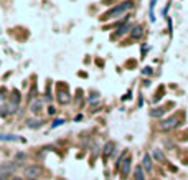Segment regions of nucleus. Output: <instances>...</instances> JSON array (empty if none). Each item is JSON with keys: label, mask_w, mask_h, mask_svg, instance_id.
<instances>
[{"label": "nucleus", "mask_w": 188, "mask_h": 180, "mask_svg": "<svg viewBox=\"0 0 188 180\" xmlns=\"http://www.w3.org/2000/svg\"><path fill=\"white\" fill-rule=\"evenodd\" d=\"M42 108H43V102L42 101H33V104L30 106V111L33 114H38L40 111H42Z\"/></svg>", "instance_id": "obj_12"}, {"label": "nucleus", "mask_w": 188, "mask_h": 180, "mask_svg": "<svg viewBox=\"0 0 188 180\" xmlns=\"http://www.w3.org/2000/svg\"><path fill=\"white\" fill-rule=\"evenodd\" d=\"M64 122H66L64 119H55V121H53V124H51V129H55V127H60V126H63Z\"/></svg>", "instance_id": "obj_17"}, {"label": "nucleus", "mask_w": 188, "mask_h": 180, "mask_svg": "<svg viewBox=\"0 0 188 180\" xmlns=\"http://www.w3.org/2000/svg\"><path fill=\"white\" fill-rule=\"evenodd\" d=\"M121 177L122 178H127V175L131 173V157L127 155V152L121 157Z\"/></svg>", "instance_id": "obj_3"}, {"label": "nucleus", "mask_w": 188, "mask_h": 180, "mask_svg": "<svg viewBox=\"0 0 188 180\" xmlns=\"http://www.w3.org/2000/svg\"><path fill=\"white\" fill-rule=\"evenodd\" d=\"M58 101H60L61 104H68L69 101H71V98H69V94L66 91H60L58 92Z\"/></svg>", "instance_id": "obj_11"}, {"label": "nucleus", "mask_w": 188, "mask_h": 180, "mask_svg": "<svg viewBox=\"0 0 188 180\" xmlns=\"http://www.w3.org/2000/svg\"><path fill=\"white\" fill-rule=\"evenodd\" d=\"M132 7H134V2H132V0H124V3H119V5H116L114 8H111L109 12H106V13L101 17V20H109V18L121 17V15L127 13V12L131 10Z\"/></svg>", "instance_id": "obj_1"}, {"label": "nucleus", "mask_w": 188, "mask_h": 180, "mask_svg": "<svg viewBox=\"0 0 188 180\" xmlns=\"http://www.w3.org/2000/svg\"><path fill=\"white\" fill-rule=\"evenodd\" d=\"M144 74H152V68H144Z\"/></svg>", "instance_id": "obj_19"}, {"label": "nucleus", "mask_w": 188, "mask_h": 180, "mask_svg": "<svg viewBox=\"0 0 188 180\" xmlns=\"http://www.w3.org/2000/svg\"><path fill=\"white\" fill-rule=\"evenodd\" d=\"M142 169L145 172H150L152 170V155L150 154H145L144 159H142Z\"/></svg>", "instance_id": "obj_7"}, {"label": "nucleus", "mask_w": 188, "mask_h": 180, "mask_svg": "<svg viewBox=\"0 0 188 180\" xmlns=\"http://www.w3.org/2000/svg\"><path fill=\"white\" fill-rule=\"evenodd\" d=\"M17 170V164L13 162H5V164L0 165V175H12Z\"/></svg>", "instance_id": "obj_5"}, {"label": "nucleus", "mask_w": 188, "mask_h": 180, "mask_svg": "<svg viewBox=\"0 0 188 180\" xmlns=\"http://www.w3.org/2000/svg\"><path fill=\"white\" fill-rule=\"evenodd\" d=\"M180 124V118L177 114H173V116H170V118H167V119H163V122L160 124V129L162 131H172V129H175Z\"/></svg>", "instance_id": "obj_2"}, {"label": "nucleus", "mask_w": 188, "mask_h": 180, "mask_svg": "<svg viewBox=\"0 0 188 180\" xmlns=\"http://www.w3.org/2000/svg\"><path fill=\"white\" fill-rule=\"evenodd\" d=\"M167 112V109L165 108H155V109H150V118H162L163 114Z\"/></svg>", "instance_id": "obj_10"}, {"label": "nucleus", "mask_w": 188, "mask_h": 180, "mask_svg": "<svg viewBox=\"0 0 188 180\" xmlns=\"http://www.w3.org/2000/svg\"><path fill=\"white\" fill-rule=\"evenodd\" d=\"M12 175H0V180H10Z\"/></svg>", "instance_id": "obj_20"}, {"label": "nucleus", "mask_w": 188, "mask_h": 180, "mask_svg": "<svg viewBox=\"0 0 188 180\" xmlns=\"http://www.w3.org/2000/svg\"><path fill=\"white\" fill-rule=\"evenodd\" d=\"M142 37H144V27H142V25L132 27V30H131V38H132V40H140Z\"/></svg>", "instance_id": "obj_6"}, {"label": "nucleus", "mask_w": 188, "mask_h": 180, "mask_svg": "<svg viewBox=\"0 0 188 180\" xmlns=\"http://www.w3.org/2000/svg\"><path fill=\"white\" fill-rule=\"evenodd\" d=\"M42 124H43V121H37V119H33V121H27V126L30 127V129H37V127H42Z\"/></svg>", "instance_id": "obj_14"}, {"label": "nucleus", "mask_w": 188, "mask_h": 180, "mask_svg": "<svg viewBox=\"0 0 188 180\" xmlns=\"http://www.w3.org/2000/svg\"><path fill=\"white\" fill-rule=\"evenodd\" d=\"M152 157H154L155 160H158V162H163L165 160V154L162 152V149L155 147V149H152Z\"/></svg>", "instance_id": "obj_9"}, {"label": "nucleus", "mask_w": 188, "mask_h": 180, "mask_svg": "<svg viewBox=\"0 0 188 180\" xmlns=\"http://www.w3.org/2000/svg\"><path fill=\"white\" fill-rule=\"evenodd\" d=\"M48 114H50V116H53V114H56V109L53 108V106H50V108H48Z\"/></svg>", "instance_id": "obj_18"}, {"label": "nucleus", "mask_w": 188, "mask_h": 180, "mask_svg": "<svg viewBox=\"0 0 188 180\" xmlns=\"http://www.w3.org/2000/svg\"><path fill=\"white\" fill-rule=\"evenodd\" d=\"M25 180H37V178H25Z\"/></svg>", "instance_id": "obj_22"}, {"label": "nucleus", "mask_w": 188, "mask_h": 180, "mask_svg": "<svg viewBox=\"0 0 188 180\" xmlns=\"http://www.w3.org/2000/svg\"><path fill=\"white\" fill-rule=\"evenodd\" d=\"M129 30H132V25H131V23H127V25H124V27H121V28H119V32L116 33V37H121V35H124V33H127Z\"/></svg>", "instance_id": "obj_15"}, {"label": "nucleus", "mask_w": 188, "mask_h": 180, "mask_svg": "<svg viewBox=\"0 0 188 180\" xmlns=\"http://www.w3.org/2000/svg\"><path fill=\"white\" fill-rule=\"evenodd\" d=\"M136 180H145V175H144V169H142V167H137V170H136Z\"/></svg>", "instance_id": "obj_16"}, {"label": "nucleus", "mask_w": 188, "mask_h": 180, "mask_svg": "<svg viewBox=\"0 0 188 180\" xmlns=\"http://www.w3.org/2000/svg\"><path fill=\"white\" fill-rule=\"evenodd\" d=\"M10 141H18V137L13 134H0V142H10Z\"/></svg>", "instance_id": "obj_13"}, {"label": "nucleus", "mask_w": 188, "mask_h": 180, "mask_svg": "<svg viewBox=\"0 0 188 180\" xmlns=\"http://www.w3.org/2000/svg\"><path fill=\"white\" fill-rule=\"evenodd\" d=\"M10 180H23V178H22V177H17V175H15V177H12Z\"/></svg>", "instance_id": "obj_21"}, {"label": "nucleus", "mask_w": 188, "mask_h": 180, "mask_svg": "<svg viewBox=\"0 0 188 180\" xmlns=\"http://www.w3.org/2000/svg\"><path fill=\"white\" fill-rule=\"evenodd\" d=\"M114 147H116V144L114 142H107L104 146V150H102V155H104V159H107L109 155H112L114 154Z\"/></svg>", "instance_id": "obj_8"}, {"label": "nucleus", "mask_w": 188, "mask_h": 180, "mask_svg": "<svg viewBox=\"0 0 188 180\" xmlns=\"http://www.w3.org/2000/svg\"><path fill=\"white\" fill-rule=\"evenodd\" d=\"M23 175L25 178H37L38 175H42V167L38 165H28L25 170H23Z\"/></svg>", "instance_id": "obj_4"}]
</instances>
